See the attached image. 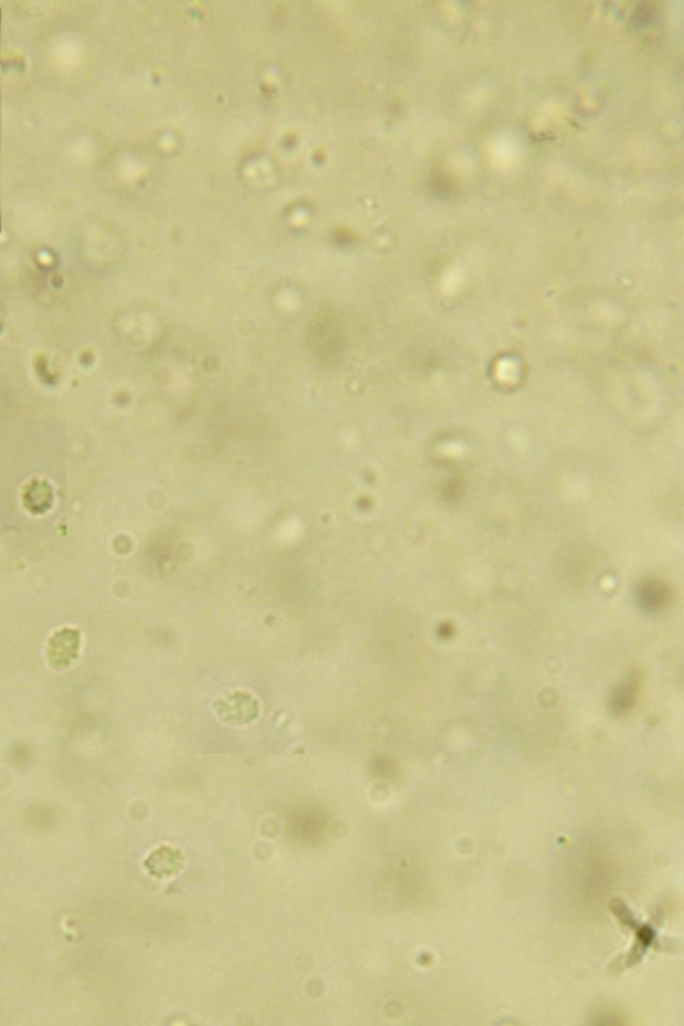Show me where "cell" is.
<instances>
[{"mask_svg": "<svg viewBox=\"0 0 684 1026\" xmlns=\"http://www.w3.org/2000/svg\"><path fill=\"white\" fill-rule=\"evenodd\" d=\"M146 868L157 878H172L181 873L185 858L180 850L162 846L147 858Z\"/></svg>", "mask_w": 684, "mask_h": 1026, "instance_id": "cell-1", "label": "cell"}]
</instances>
